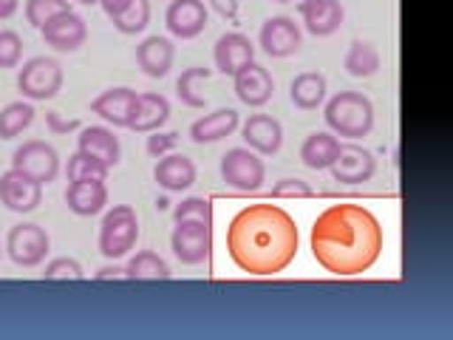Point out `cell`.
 <instances>
[{"mask_svg":"<svg viewBox=\"0 0 453 340\" xmlns=\"http://www.w3.org/2000/svg\"><path fill=\"white\" fill-rule=\"evenodd\" d=\"M382 224L363 205H329L311 224V255L337 278L368 273L382 252Z\"/></svg>","mask_w":453,"mask_h":340,"instance_id":"cell-1","label":"cell"},{"mask_svg":"<svg viewBox=\"0 0 453 340\" xmlns=\"http://www.w3.org/2000/svg\"><path fill=\"white\" fill-rule=\"evenodd\" d=\"M226 252L241 273L278 275L297 255V224L278 205H250L226 227Z\"/></svg>","mask_w":453,"mask_h":340,"instance_id":"cell-2","label":"cell"},{"mask_svg":"<svg viewBox=\"0 0 453 340\" xmlns=\"http://www.w3.org/2000/svg\"><path fill=\"white\" fill-rule=\"evenodd\" d=\"M323 120L332 128L334 136L363 139L374 128V105L360 91H340L326 103Z\"/></svg>","mask_w":453,"mask_h":340,"instance_id":"cell-3","label":"cell"},{"mask_svg":"<svg viewBox=\"0 0 453 340\" xmlns=\"http://www.w3.org/2000/svg\"><path fill=\"white\" fill-rule=\"evenodd\" d=\"M139 241V219L136 210L131 205H117L113 210L105 212L103 224H99V252L108 261L125 259L127 252L136 247Z\"/></svg>","mask_w":453,"mask_h":340,"instance_id":"cell-4","label":"cell"},{"mask_svg":"<svg viewBox=\"0 0 453 340\" xmlns=\"http://www.w3.org/2000/svg\"><path fill=\"white\" fill-rule=\"evenodd\" d=\"M18 89L26 99H35V103L54 99L63 89V66L54 57H32L20 68Z\"/></svg>","mask_w":453,"mask_h":340,"instance_id":"cell-5","label":"cell"},{"mask_svg":"<svg viewBox=\"0 0 453 340\" xmlns=\"http://www.w3.org/2000/svg\"><path fill=\"white\" fill-rule=\"evenodd\" d=\"M221 179L241 193H255L266 179V165L250 148H230L221 156Z\"/></svg>","mask_w":453,"mask_h":340,"instance_id":"cell-6","label":"cell"},{"mask_svg":"<svg viewBox=\"0 0 453 340\" xmlns=\"http://www.w3.org/2000/svg\"><path fill=\"white\" fill-rule=\"evenodd\" d=\"M51 250V238L42 230L40 224L23 221L14 224L6 236V255L18 267H37L46 261V255Z\"/></svg>","mask_w":453,"mask_h":340,"instance_id":"cell-7","label":"cell"},{"mask_svg":"<svg viewBox=\"0 0 453 340\" xmlns=\"http://www.w3.org/2000/svg\"><path fill=\"white\" fill-rule=\"evenodd\" d=\"M12 167L20 170V174L32 176L40 184H49L60 174V156L57 151L42 139H28L12 153Z\"/></svg>","mask_w":453,"mask_h":340,"instance_id":"cell-8","label":"cell"},{"mask_svg":"<svg viewBox=\"0 0 453 340\" xmlns=\"http://www.w3.org/2000/svg\"><path fill=\"white\" fill-rule=\"evenodd\" d=\"M170 250L188 267L204 264L212 250V224L202 221H179L173 236H170Z\"/></svg>","mask_w":453,"mask_h":340,"instance_id":"cell-9","label":"cell"},{"mask_svg":"<svg viewBox=\"0 0 453 340\" xmlns=\"http://www.w3.org/2000/svg\"><path fill=\"white\" fill-rule=\"evenodd\" d=\"M258 46L264 49V54L275 57V60H283V57H292L301 51L303 46V35L301 26H297L287 14H275L261 26L258 35Z\"/></svg>","mask_w":453,"mask_h":340,"instance_id":"cell-10","label":"cell"},{"mask_svg":"<svg viewBox=\"0 0 453 340\" xmlns=\"http://www.w3.org/2000/svg\"><path fill=\"white\" fill-rule=\"evenodd\" d=\"M42 202V184L20 170H6L0 176V205L12 212H35Z\"/></svg>","mask_w":453,"mask_h":340,"instance_id":"cell-11","label":"cell"},{"mask_svg":"<svg viewBox=\"0 0 453 340\" xmlns=\"http://www.w3.org/2000/svg\"><path fill=\"white\" fill-rule=\"evenodd\" d=\"M207 6L204 0H170L165 12L167 32L179 40H193L207 28Z\"/></svg>","mask_w":453,"mask_h":340,"instance_id":"cell-12","label":"cell"},{"mask_svg":"<svg viewBox=\"0 0 453 340\" xmlns=\"http://www.w3.org/2000/svg\"><path fill=\"white\" fill-rule=\"evenodd\" d=\"M329 170L332 179L340 184H363L377 174V159L372 151L349 142V145H340V153Z\"/></svg>","mask_w":453,"mask_h":340,"instance_id":"cell-13","label":"cell"},{"mask_svg":"<svg viewBox=\"0 0 453 340\" xmlns=\"http://www.w3.org/2000/svg\"><path fill=\"white\" fill-rule=\"evenodd\" d=\"M40 35L46 40V46L57 51H77L85 42V37H88V26H85V20L74 9H68L42 26Z\"/></svg>","mask_w":453,"mask_h":340,"instance_id":"cell-14","label":"cell"},{"mask_svg":"<svg viewBox=\"0 0 453 340\" xmlns=\"http://www.w3.org/2000/svg\"><path fill=\"white\" fill-rule=\"evenodd\" d=\"M233 85H235V97L250 108L266 105L269 99H273V94H275L273 74H269V71L264 66H258V63H250V66L241 68L238 74L233 77Z\"/></svg>","mask_w":453,"mask_h":340,"instance_id":"cell-15","label":"cell"},{"mask_svg":"<svg viewBox=\"0 0 453 340\" xmlns=\"http://www.w3.org/2000/svg\"><path fill=\"white\" fill-rule=\"evenodd\" d=\"M212 60H216V68L221 74L235 77L244 66L255 63V42L241 32L221 35L216 40V49H212Z\"/></svg>","mask_w":453,"mask_h":340,"instance_id":"cell-16","label":"cell"},{"mask_svg":"<svg viewBox=\"0 0 453 340\" xmlns=\"http://www.w3.org/2000/svg\"><path fill=\"white\" fill-rule=\"evenodd\" d=\"M173 60H176V49H173V40L170 37L153 35L136 46V66L142 68V74L150 80L167 77L170 68H173Z\"/></svg>","mask_w":453,"mask_h":340,"instance_id":"cell-17","label":"cell"},{"mask_svg":"<svg viewBox=\"0 0 453 340\" xmlns=\"http://www.w3.org/2000/svg\"><path fill=\"white\" fill-rule=\"evenodd\" d=\"M241 139L247 142L250 151L258 156H275L283 145V128L269 113H252V117L241 125Z\"/></svg>","mask_w":453,"mask_h":340,"instance_id":"cell-18","label":"cell"},{"mask_svg":"<svg viewBox=\"0 0 453 340\" xmlns=\"http://www.w3.org/2000/svg\"><path fill=\"white\" fill-rule=\"evenodd\" d=\"M297 12H301L306 32L315 37L334 35L346 18L340 0H301V4H297Z\"/></svg>","mask_w":453,"mask_h":340,"instance_id":"cell-19","label":"cell"},{"mask_svg":"<svg viewBox=\"0 0 453 340\" xmlns=\"http://www.w3.org/2000/svg\"><path fill=\"white\" fill-rule=\"evenodd\" d=\"M77 151L91 156V159L103 162L105 167H117L119 165V136L111 131L105 125H91V128H82L80 136H77Z\"/></svg>","mask_w":453,"mask_h":340,"instance_id":"cell-20","label":"cell"},{"mask_svg":"<svg viewBox=\"0 0 453 340\" xmlns=\"http://www.w3.org/2000/svg\"><path fill=\"white\" fill-rule=\"evenodd\" d=\"M153 179L167 193L190 190L196 182V165L190 156H184V153H165L153 167Z\"/></svg>","mask_w":453,"mask_h":340,"instance_id":"cell-21","label":"cell"},{"mask_svg":"<svg viewBox=\"0 0 453 340\" xmlns=\"http://www.w3.org/2000/svg\"><path fill=\"white\" fill-rule=\"evenodd\" d=\"M136 97L139 94L134 89H108L91 103V113H96L99 120H105L113 128H127L136 108Z\"/></svg>","mask_w":453,"mask_h":340,"instance_id":"cell-22","label":"cell"},{"mask_svg":"<svg viewBox=\"0 0 453 340\" xmlns=\"http://www.w3.org/2000/svg\"><path fill=\"white\" fill-rule=\"evenodd\" d=\"M65 205L74 216L91 219L96 212H103L108 205V188L105 182L85 179V182H71L65 190Z\"/></svg>","mask_w":453,"mask_h":340,"instance_id":"cell-23","label":"cell"},{"mask_svg":"<svg viewBox=\"0 0 453 340\" xmlns=\"http://www.w3.org/2000/svg\"><path fill=\"white\" fill-rule=\"evenodd\" d=\"M170 120V103L167 97L156 94V91H145L136 97V108L131 113V122L127 128L136 134H153Z\"/></svg>","mask_w":453,"mask_h":340,"instance_id":"cell-24","label":"cell"},{"mask_svg":"<svg viewBox=\"0 0 453 340\" xmlns=\"http://www.w3.org/2000/svg\"><path fill=\"white\" fill-rule=\"evenodd\" d=\"M238 125H241L238 111L219 108L212 113H204L202 120H196L190 125V139L196 142V145H210V142H221L226 136H233Z\"/></svg>","mask_w":453,"mask_h":340,"instance_id":"cell-25","label":"cell"},{"mask_svg":"<svg viewBox=\"0 0 453 340\" xmlns=\"http://www.w3.org/2000/svg\"><path fill=\"white\" fill-rule=\"evenodd\" d=\"M340 153V139L334 134H309L301 145V162L309 170H329Z\"/></svg>","mask_w":453,"mask_h":340,"instance_id":"cell-26","label":"cell"},{"mask_svg":"<svg viewBox=\"0 0 453 340\" xmlns=\"http://www.w3.org/2000/svg\"><path fill=\"white\" fill-rule=\"evenodd\" d=\"M289 97L295 108L301 111H315L318 105H323L326 99V77L320 71H303V74H297L289 85Z\"/></svg>","mask_w":453,"mask_h":340,"instance_id":"cell-27","label":"cell"},{"mask_svg":"<svg viewBox=\"0 0 453 340\" xmlns=\"http://www.w3.org/2000/svg\"><path fill=\"white\" fill-rule=\"evenodd\" d=\"M170 275V267L162 255H156L153 250H142L136 252L131 261L125 267V278L131 281H167Z\"/></svg>","mask_w":453,"mask_h":340,"instance_id":"cell-28","label":"cell"},{"mask_svg":"<svg viewBox=\"0 0 453 340\" xmlns=\"http://www.w3.org/2000/svg\"><path fill=\"white\" fill-rule=\"evenodd\" d=\"M346 71L351 77H374L380 71V51L372 46L368 40H354L349 51H346V60H343Z\"/></svg>","mask_w":453,"mask_h":340,"instance_id":"cell-29","label":"cell"},{"mask_svg":"<svg viewBox=\"0 0 453 340\" xmlns=\"http://www.w3.org/2000/svg\"><path fill=\"white\" fill-rule=\"evenodd\" d=\"M35 122V108L32 103H9L0 111V139H14L20 136L28 125Z\"/></svg>","mask_w":453,"mask_h":340,"instance_id":"cell-30","label":"cell"},{"mask_svg":"<svg viewBox=\"0 0 453 340\" xmlns=\"http://www.w3.org/2000/svg\"><path fill=\"white\" fill-rule=\"evenodd\" d=\"M212 74L210 68L204 66H193V68H184L181 71V77L176 80V97L181 99V105H188V108H204V94L198 91V80H207Z\"/></svg>","mask_w":453,"mask_h":340,"instance_id":"cell-31","label":"cell"},{"mask_svg":"<svg viewBox=\"0 0 453 340\" xmlns=\"http://www.w3.org/2000/svg\"><path fill=\"white\" fill-rule=\"evenodd\" d=\"M111 23L119 35L145 32L148 23H150V4L148 0H131V6H127L125 12H119L117 18H111Z\"/></svg>","mask_w":453,"mask_h":340,"instance_id":"cell-32","label":"cell"},{"mask_svg":"<svg viewBox=\"0 0 453 340\" xmlns=\"http://www.w3.org/2000/svg\"><path fill=\"white\" fill-rule=\"evenodd\" d=\"M108 170L103 162H96L91 159V156H85V153H74V156H68V165H65V176L68 182H85V179H96V182H105L108 179Z\"/></svg>","mask_w":453,"mask_h":340,"instance_id":"cell-33","label":"cell"},{"mask_svg":"<svg viewBox=\"0 0 453 340\" xmlns=\"http://www.w3.org/2000/svg\"><path fill=\"white\" fill-rule=\"evenodd\" d=\"M71 4L68 0H26V20L35 28H42L57 14L68 12Z\"/></svg>","mask_w":453,"mask_h":340,"instance_id":"cell-34","label":"cell"},{"mask_svg":"<svg viewBox=\"0 0 453 340\" xmlns=\"http://www.w3.org/2000/svg\"><path fill=\"white\" fill-rule=\"evenodd\" d=\"M173 221H202V224H212V205L204 196H190L184 198L181 205H176L173 210Z\"/></svg>","mask_w":453,"mask_h":340,"instance_id":"cell-35","label":"cell"},{"mask_svg":"<svg viewBox=\"0 0 453 340\" xmlns=\"http://www.w3.org/2000/svg\"><path fill=\"white\" fill-rule=\"evenodd\" d=\"M82 278L85 269L74 259H54L46 264V273H42V281H82Z\"/></svg>","mask_w":453,"mask_h":340,"instance_id":"cell-36","label":"cell"},{"mask_svg":"<svg viewBox=\"0 0 453 340\" xmlns=\"http://www.w3.org/2000/svg\"><path fill=\"white\" fill-rule=\"evenodd\" d=\"M23 57V40L18 32L4 28L0 32V68H18Z\"/></svg>","mask_w":453,"mask_h":340,"instance_id":"cell-37","label":"cell"},{"mask_svg":"<svg viewBox=\"0 0 453 340\" xmlns=\"http://www.w3.org/2000/svg\"><path fill=\"white\" fill-rule=\"evenodd\" d=\"M176 145H179L176 131H167V134L153 131V136H148V142H145V151H148V156H153V159H162V156L170 153Z\"/></svg>","mask_w":453,"mask_h":340,"instance_id":"cell-38","label":"cell"},{"mask_svg":"<svg viewBox=\"0 0 453 340\" xmlns=\"http://www.w3.org/2000/svg\"><path fill=\"white\" fill-rule=\"evenodd\" d=\"M315 190L303 179H280L273 188V198H311Z\"/></svg>","mask_w":453,"mask_h":340,"instance_id":"cell-39","label":"cell"},{"mask_svg":"<svg viewBox=\"0 0 453 340\" xmlns=\"http://www.w3.org/2000/svg\"><path fill=\"white\" fill-rule=\"evenodd\" d=\"M46 128L51 134H71L80 128V120H63L60 111H49L46 113Z\"/></svg>","mask_w":453,"mask_h":340,"instance_id":"cell-40","label":"cell"},{"mask_svg":"<svg viewBox=\"0 0 453 340\" xmlns=\"http://www.w3.org/2000/svg\"><path fill=\"white\" fill-rule=\"evenodd\" d=\"M210 6L216 9L219 18L235 23L238 20V0H210Z\"/></svg>","mask_w":453,"mask_h":340,"instance_id":"cell-41","label":"cell"},{"mask_svg":"<svg viewBox=\"0 0 453 340\" xmlns=\"http://www.w3.org/2000/svg\"><path fill=\"white\" fill-rule=\"evenodd\" d=\"M99 6H103V12L108 14V18H117L119 12H125L127 6H131V0H99Z\"/></svg>","mask_w":453,"mask_h":340,"instance_id":"cell-42","label":"cell"},{"mask_svg":"<svg viewBox=\"0 0 453 340\" xmlns=\"http://www.w3.org/2000/svg\"><path fill=\"white\" fill-rule=\"evenodd\" d=\"M94 278L96 281H122L125 278V267H117V264H113V267H103Z\"/></svg>","mask_w":453,"mask_h":340,"instance_id":"cell-43","label":"cell"},{"mask_svg":"<svg viewBox=\"0 0 453 340\" xmlns=\"http://www.w3.org/2000/svg\"><path fill=\"white\" fill-rule=\"evenodd\" d=\"M18 12V0H0V20H9Z\"/></svg>","mask_w":453,"mask_h":340,"instance_id":"cell-44","label":"cell"},{"mask_svg":"<svg viewBox=\"0 0 453 340\" xmlns=\"http://www.w3.org/2000/svg\"><path fill=\"white\" fill-rule=\"evenodd\" d=\"M80 4H85V6H94V4H99V0H80Z\"/></svg>","mask_w":453,"mask_h":340,"instance_id":"cell-45","label":"cell"},{"mask_svg":"<svg viewBox=\"0 0 453 340\" xmlns=\"http://www.w3.org/2000/svg\"><path fill=\"white\" fill-rule=\"evenodd\" d=\"M275 4H292V0H275Z\"/></svg>","mask_w":453,"mask_h":340,"instance_id":"cell-46","label":"cell"}]
</instances>
